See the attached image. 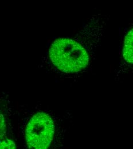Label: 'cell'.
<instances>
[{"label": "cell", "instance_id": "obj_1", "mask_svg": "<svg viewBox=\"0 0 133 149\" xmlns=\"http://www.w3.org/2000/svg\"><path fill=\"white\" fill-rule=\"evenodd\" d=\"M49 54L53 64L64 72L82 71L89 63L86 49L71 38H60L55 40L50 47Z\"/></svg>", "mask_w": 133, "mask_h": 149}, {"label": "cell", "instance_id": "obj_2", "mask_svg": "<svg viewBox=\"0 0 133 149\" xmlns=\"http://www.w3.org/2000/svg\"><path fill=\"white\" fill-rule=\"evenodd\" d=\"M55 127L51 117L40 112L35 114L26 126L25 138L29 149H48L54 135Z\"/></svg>", "mask_w": 133, "mask_h": 149}, {"label": "cell", "instance_id": "obj_3", "mask_svg": "<svg viewBox=\"0 0 133 149\" xmlns=\"http://www.w3.org/2000/svg\"><path fill=\"white\" fill-rule=\"evenodd\" d=\"M123 55L125 61L129 63L133 64V29L125 37Z\"/></svg>", "mask_w": 133, "mask_h": 149}, {"label": "cell", "instance_id": "obj_4", "mask_svg": "<svg viewBox=\"0 0 133 149\" xmlns=\"http://www.w3.org/2000/svg\"><path fill=\"white\" fill-rule=\"evenodd\" d=\"M0 149H16V145L12 140L6 139L1 143Z\"/></svg>", "mask_w": 133, "mask_h": 149}]
</instances>
